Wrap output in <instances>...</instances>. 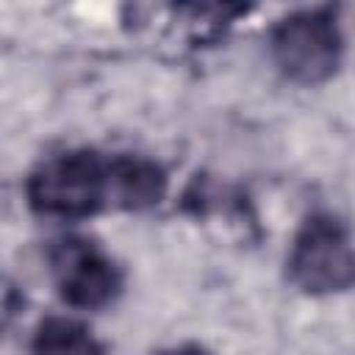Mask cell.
<instances>
[{
	"label": "cell",
	"mask_w": 355,
	"mask_h": 355,
	"mask_svg": "<svg viewBox=\"0 0 355 355\" xmlns=\"http://www.w3.org/2000/svg\"><path fill=\"white\" fill-rule=\"evenodd\" d=\"M25 197L39 216L86 219L111 200L108 161L94 150L61 153L31 172Z\"/></svg>",
	"instance_id": "cell-1"
},
{
	"label": "cell",
	"mask_w": 355,
	"mask_h": 355,
	"mask_svg": "<svg viewBox=\"0 0 355 355\" xmlns=\"http://www.w3.org/2000/svg\"><path fill=\"white\" fill-rule=\"evenodd\" d=\"M277 69L302 86L324 83L341 64V31L330 8H302L283 17L269 33Z\"/></svg>",
	"instance_id": "cell-2"
},
{
	"label": "cell",
	"mask_w": 355,
	"mask_h": 355,
	"mask_svg": "<svg viewBox=\"0 0 355 355\" xmlns=\"http://www.w3.org/2000/svg\"><path fill=\"white\" fill-rule=\"evenodd\" d=\"M288 277L305 294H338L355 286V244L341 219L313 214L288 252Z\"/></svg>",
	"instance_id": "cell-3"
},
{
	"label": "cell",
	"mask_w": 355,
	"mask_h": 355,
	"mask_svg": "<svg viewBox=\"0 0 355 355\" xmlns=\"http://www.w3.org/2000/svg\"><path fill=\"white\" fill-rule=\"evenodd\" d=\"M47 261L58 294L72 308H83V311L105 308L122 291L119 266L94 241L83 236H64L53 241Z\"/></svg>",
	"instance_id": "cell-4"
},
{
	"label": "cell",
	"mask_w": 355,
	"mask_h": 355,
	"mask_svg": "<svg viewBox=\"0 0 355 355\" xmlns=\"http://www.w3.org/2000/svg\"><path fill=\"white\" fill-rule=\"evenodd\" d=\"M111 200L128 211H147L166 194V172L141 155H114L108 161Z\"/></svg>",
	"instance_id": "cell-5"
},
{
	"label": "cell",
	"mask_w": 355,
	"mask_h": 355,
	"mask_svg": "<svg viewBox=\"0 0 355 355\" xmlns=\"http://www.w3.org/2000/svg\"><path fill=\"white\" fill-rule=\"evenodd\" d=\"M31 355H105V352L86 324L64 316H50L36 327Z\"/></svg>",
	"instance_id": "cell-6"
},
{
	"label": "cell",
	"mask_w": 355,
	"mask_h": 355,
	"mask_svg": "<svg viewBox=\"0 0 355 355\" xmlns=\"http://www.w3.org/2000/svg\"><path fill=\"white\" fill-rule=\"evenodd\" d=\"M166 355H214V352H208L202 347H194V344H186V347H178V349H172Z\"/></svg>",
	"instance_id": "cell-7"
}]
</instances>
